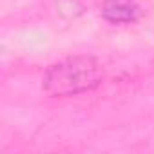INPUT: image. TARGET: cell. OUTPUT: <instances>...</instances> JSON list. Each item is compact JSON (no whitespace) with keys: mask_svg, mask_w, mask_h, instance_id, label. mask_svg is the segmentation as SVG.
<instances>
[{"mask_svg":"<svg viewBox=\"0 0 154 154\" xmlns=\"http://www.w3.org/2000/svg\"><path fill=\"white\" fill-rule=\"evenodd\" d=\"M103 80V69L94 56L76 54L49 65L42 78V89L51 98H69L96 89Z\"/></svg>","mask_w":154,"mask_h":154,"instance_id":"6da1fadb","label":"cell"},{"mask_svg":"<svg viewBox=\"0 0 154 154\" xmlns=\"http://www.w3.org/2000/svg\"><path fill=\"white\" fill-rule=\"evenodd\" d=\"M141 17V6L138 0H103L102 18L112 26H127L138 22Z\"/></svg>","mask_w":154,"mask_h":154,"instance_id":"7a4b0ae2","label":"cell"}]
</instances>
